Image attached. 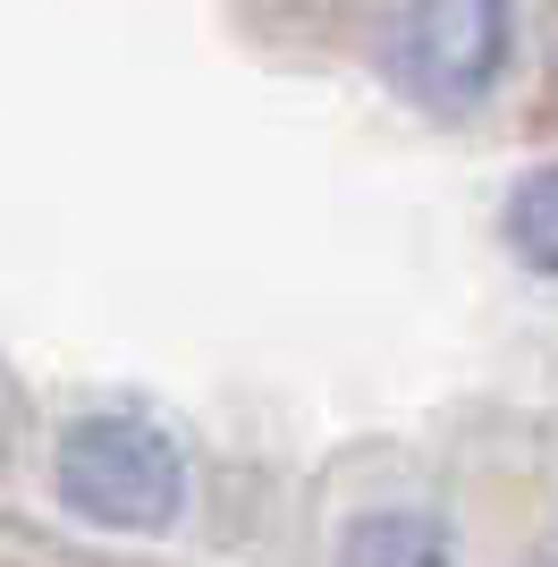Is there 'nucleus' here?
<instances>
[{
  "label": "nucleus",
  "mask_w": 558,
  "mask_h": 567,
  "mask_svg": "<svg viewBox=\"0 0 558 567\" xmlns=\"http://www.w3.org/2000/svg\"><path fill=\"white\" fill-rule=\"evenodd\" d=\"M516 60V0H406L397 85L441 118H465L499 94Z\"/></svg>",
  "instance_id": "obj_2"
},
{
  "label": "nucleus",
  "mask_w": 558,
  "mask_h": 567,
  "mask_svg": "<svg viewBox=\"0 0 558 567\" xmlns=\"http://www.w3.org/2000/svg\"><path fill=\"white\" fill-rule=\"evenodd\" d=\"M499 237H508V255L534 271V280H558V162L525 169L499 204Z\"/></svg>",
  "instance_id": "obj_4"
},
{
  "label": "nucleus",
  "mask_w": 558,
  "mask_h": 567,
  "mask_svg": "<svg viewBox=\"0 0 558 567\" xmlns=\"http://www.w3.org/2000/svg\"><path fill=\"white\" fill-rule=\"evenodd\" d=\"M51 483H60V508L85 517L93 534H169V525L186 517L195 466H186V441L162 415L93 406V415H76V424L60 432Z\"/></svg>",
  "instance_id": "obj_1"
},
{
  "label": "nucleus",
  "mask_w": 558,
  "mask_h": 567,
  "mask_svg": "<svg viewBox=\"0 0 558 567\" xmlns=\"http://www.w3.org/2000/svg\"><path fill=\"white\" fill-rule=\"evenodd\" d=\"M330 567H465V559H457V525L441 508L390 499V508H364V517L339 525V559Z\"/></svg>",
  "instance_id": "obj_3"
}]
</instances>
